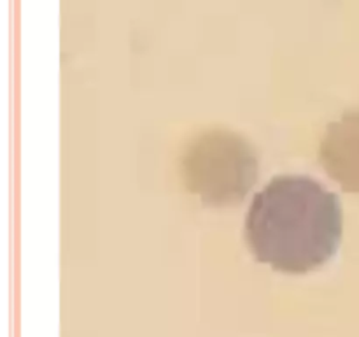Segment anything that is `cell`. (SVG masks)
<instances>
[{"label":"cell","mask_w":359,"mask_h":337,"mask_svg":"<svg viewBox=\"0 0 359 337\" xmlns=\"http://www.w3.org/2000/svg\"><path fill=\"white\" fill-rule=\"evenodd\" d=\"M319 161L342 190L359 193V107L330 123L319 147Z\"/></svg>","instance_id":"3957f363"},{"label":"cell","mask_w":359,"mask_h":337,"mask_svg":"<svg viewBox=\"0 0 359 337\" xmlns=\"http://www.w3.org/2000/svg\"><path fill=\"white\" fill-rule=\"evenodd\" d=\"M181 172L186 188L205 206H233L255 185L258 158L244 137L216 128L186 146Z\"/></svg>","instance_id":"7a4b0ae2"},{"label":"cell","mask_w":359,"mask_h":337,"mask_svg":"<svg viewBox=\"0 0 359 337\" xmlns=\"http://www.w3.org/2000/svg\"><path fill=\"white\" fill-rule=\"evenodd\" d=\"M342 204L309 176H276L245 216V242L258 262L286 274L325 265L342 239Z\"/></svg>","instance_id":"6da1fadb"}]
</instances>
